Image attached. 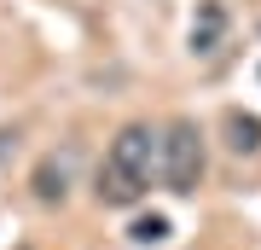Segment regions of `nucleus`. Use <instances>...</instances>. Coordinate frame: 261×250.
I'll use <instances>...</instances> for the list:
<instances>
[{
	"label": "nucleus",
	"instance_id": "1",
	"mask_svg": "<svg viewBox=\"0 0 261 250\" xmlns=\"http://www.w3.org/2000/svg\"><path fill=\"white\" fill-rule=\"evenodd\" d=\"M151 169H157V134L145 122H128L99 163V204H111V210L140 204L145 186H151Z\"/></svg>",
	"mask_w": 261,
	"mask_h": 250
},
{
	"label": "nucleus",
	"instance_id": "2",
	"mask_svg": "<svg viewBox=\"0 0 261 250\" xmlns=\"http://www.w3.org/2000/svg\"><path fill=\"white\" fill-rule=\"evenodd\" d=\"M163 151V186L168 192H197V180H203V134H197V122H168V134L157 140Z\"/></svg>",
	"mask_w": 261,
	"mask_h": 250
},
{
	"label": "nucleus",
	"instance_id": "3",
	"mask_svg": "<svg viewBox=\"0 0 261 250\" xmlns=\"http://www.w3.org/2000/svg\"><path fill=\"white\" fill-rule=\"evenodd\" d=\"M221 35H226V6L221 0H203L197 18H192V53H215Z\"/></svg>",
	"mask_w": 261,
	"mask_h": 250
},
{
	"label": "nucleus",
	"instance_id": "4",
	"mask_svg": "<svg viewBox=\"0 0 261 250\" xmlns=\"http://www.w3.org/2000/svg\"><path fill=\"white\" fill-rule=\"evenodd\" d=\"M226 146H232V151H261V122L244 117V111H232V117H226Z\"/></svg>",
	"mask_w": 261,
	"mask_h": 250
},
{
	"label": "nucleus",
	"instance_id": "5",
	"mask_svg": "<svg viewBox=\"0 0 261 250\" xmlns=\"http://www.w3.org/2000/svg\"><path fill=\"white\" fill-rule=\"evenodd\" d=\"M64 180H70V175H64V163H53V157H47V163L35 169V198H41V204H58V198L70 192Z\"/></svg>",
	"mask_w": 261,
	"mask_h": 250
},
{
	"label": "nucleus",
	"instance_id": "6",
	"mask_svg": "<svg viewBox=\"0 0 261 250\" xmlns=\"http://www.w3.org/2000/svg\"><path fill=\"white\" fill-rule=\"evenodd\" d=\"M163 233H168V221H163V215H145V221H134V239H140V244H157Z\"/></svg>",
	"mask_w": 261,
	"mask_h": 250
}]
</instances>
